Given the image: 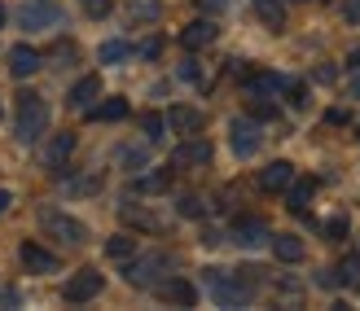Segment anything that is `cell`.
<instances>
[{
  "mask_svg": "<svg viewBox=\"0 0 360 311\" xmlns=\"http://www.w3.org/2000/svg\"><path fill=\"white\" fill-rule=\"evenodd\" d=\"M44 127H49V105L35 97V93H22V97H18V123H13V136L22 140V145H35Z\"/></svg>",
  "mask_w": 360,
  "mask_h": 311,
  "instance_id": "obj_1",
  "label": "cell"
},
{
  "mask_svg": "<svg viewBox=\"0 0 360 311\" xmlns=\"http://www.w3.org/2000/svg\"><path fill=\"white\" fill-rule=\"evenodd\" d=\"M40 224H44L53 237H58V241H66V246H79L84 237H88V228L79 224V219H70V215H62V211H44Z\"/></svg>",
  "mask_w": 360,
  "mask_h": 311,
  "instance_id": "obj_2",
  "label": "cell"
},
{
  "mask_svg": "<svg viewBox=\"0 0 360 311\" xmlns=\"http://www.w3.org/2000/svg\"><path fill=\"white\" fill-rule=\"evenodd\" d=\"M97 294H101V272H93V267L75 272V277L66 281V289H62L66 303H88V298H97Z\"/></svg>",
  "mask_w": 360,
  "mask_h": 311,
  "instance_id": "obj_3",
  "label": "cell"
},
{
  "mask_svg": "<svg viewBox=\"0 0 360 311\" xmlns=\"http://www.w3.org/2000/svg\"><path fill=\"white\" fill-rule=\"evenodd\" d=\"M211 289H215V303H224V307L250 303V281H242V277H211Z\"/></svg>",
  "mask_w": 360,
  "mask_h": 311,
  "instance_id": "obj_4",
  "label": "cell"
},
{
  "mask_svg": "<svg viewBox=\"0 0 360 311\" xmlns=\"http://www.w3.org/2000/svg\"><path fill=\"white\" fill-rule=\"evenodd\" d=\"M229 140H233V150H238L242 158H250V154L259 150L264 132H259V123H255V119H233V127H229Z\"/></svg>",
  "mask_w": 360,
  "mask_h": 311,
  "instance_id": "obj_5",
  "label": "cell"
},
{
  "mask_svg": "<svg viewBox=\"0 0 360 311\" xmlns=\"http://www.w3.org/2000/svg\"><path fill=\"white\" fill-rule=\"evenodd\" d=\"M167 263H172L167 254H146V259H136V263L128 267V281H132V285H154L158 272H163Z\"/></svg>",
  "mask_w": 360,
  "mask_h": 311,
  "instance_id": "obj_6",
  "label": "cell"
},
{
  "mask_svg": "<svg viewBox=\"0 0 360 311\" xmlns=\"http://www.w3.org/2000/svg\"><path fill=\"white\" fill-rule=\"evenodd\" d=\"M268 237H273V232H268L264 219H238V228H233V241L246 246V250H259Z\"/></svg>",
  "mask_w": 360,
  "mask_h": 311,
  "instance_id": "obj_7",
  "label": "cell"
},
{
  "mask_svg": "<svg viewBox=\"0 0 360 311\" xmlns=\"http://www.w3.org/2000/svg\"><path fill=\"white\" fill-rule=\"evenodd\" d=\"M290 180H295L290 162H268V167L259 171V189L264 193H281V189H290Z\"/></svg>",
  "mask_w": 360,
  "mask_h": 311,
  "instance_id": "obj_8",
  "label": "cell"
},
{
  "mask_svg": "<svg viewBox=\"0 0 360 311\" xmlns=\"http://www.w3.org/2000/svg\"><path fill=\"white\" fill-rule=\"evenodd\" d=\"M215 35H220V27L207 22V18H198V22H189L180 31V44L185 48H207V44H215Z\"/></svg>",
  "mask_w": 360,
  "mask_h": 311,
  "instance_id": "obj_9",
  "label": "cell"
},
{
  "mask_svg": "<svg viewBox=\"0 0 360 311\" xmlns=\"http://www.w3.org/2000/svg\"><path fill=\"white\" fill-rule=\"evenodd\" d=\"M9 70H13V79H27V75H35V70H40V53H35V48H27V44L9 48Z\"/></svg>",
  "mask_w": 360,
  "mask_h": 311,
  "instance_id": "obj_10",
  "label": "cell"
},
{
  "mask_svg": "<svg viewBox=\"0 0 360 311\" xmlns=\"http://www.w3.org/2000/svg\"><path fill=\"white\" fill-rule=\"evenodd\" d=\"M172 162H176V167H198V162H211V140H185L172 154Z\"/></svg>",
  "mask_w": 360,
  "mask_h": 311,
  "instance_id": "obj_11",
  "label": "cell"
},
{
  "mask_svg": "<svg viewBox=\"0 0 360 311\" xmlns=\"http://www.w3.org/2000/svg\"><path fill=\"white\" fill-rule=\"evenodd\" d=\"M167 127H176V132H198V127H202V110H193V105H172V110H167Z\"/></svg>",
  "mask_w": 360,
  "mask_h": 311,
  "instance_id": "obj_12",
  "label": "cell"
},
{
  "mask_svg": "<svg viewBox=\"0 0 360 311\" xmlns=\"http://www.w3.org/2000/svg\"><path fill=\"white\" fill-rule=\"evenodd\" d=\"M18 254H22V267H27V272H58V259H53L49 250H40L35 241H27Z\"/></svg>",
  "mask_w": 360,
  "mask_h": 311,
  "instance_id": "obj_13",
  "label": "cell"
},
{
  "mask_svg": "<svg viewBox=\"0 0 360 311\" xmlns=\"http://www.w3.org/2000/svg\"><path fill=\"white\" fill-rule=\"evenodd\" d=\"M70 154H75V132H58V136H53V145H49V154H44V162L58 171Z\"/></svg>",
  "mask_w": 360,
  "mask_h": 311,
  "instance_id": "obj_14",
  "label": "cell"
},
{
  "mask_svg": "<svg viewBox=\"0 0 360 311\" xmlns=\"http://www.w3.org/2000/svg\"><path fill=\"white\" fill-rule=\"evenodd\" d=\"M18 22H22L27 31H49L53 22H58V9H44V5H31L18 13Z\"/></svg>",
  "mask_w": 360,
  "mask_h": 311,
  "instance_id": "obj_15",
  "label": "cell"
},
{
  "mask_svg": "<svg viewBox=\"0 0 360 311\" xmlns=\"http://www.w3.org/2000/svg\"><path fill=\"white\" fill-rule=\"evenodd\" d=\"M97 97H101V79L97 75H88V79H79L75 88H70V105H75V110H88Z\"/></svg>",
  "mask_w": 360,
  "mask_h": 311,
  "instance_id": "obj_16",
  "label": "cell"
},
{
  "mask_svg": "<svg viewBox=\"0 0 360 311\" xmlns=\"http://www.w3.org/2000/svg\"><path fill=\"white\" fill-rule=\"evenodd\" d=\"M158 294H163L167 303H180V307H193V285H189V281H180V277L163 281V285H158Z\"/></svg>",
  "mask_w": 360,
  "mask_h": 311,
  "instance_id": "obj_17",
  "label": "cell"
},
{
  "mask_svg": "<svg viewBox=\"0 0 360 311\" xmlns=\"http://www.w3.org/2000/svg\"><path fill=\"white\" fill-rule=\"evenodd\" d=\"M273 250H277L281 263H299L303 259V241H299V237H290V232H277L273 237Z\"/></svg>",
  "mask_w": 360,
  "mask_h": 311,
  "instance_id": "obj_18",
  "label": "cell"
},
{
  "mask_svg": "<svg viewBox=\"0 0 360 311\" xmlns=\"http://www.w3.org/2000/svg\"><path fill=\"white\" fill-rule=\"evenodd\" d=\"M281 75H255V79H246V93L250 97H277L281 93Z\"/></svg>",
  "mask_w": 360,
  "mask_h": 311,
  "instance_id": "obj_19",
  "label": "cell"
},
{
  "mask_svg": "<svg viewBox=\"0 0 360 311\" xmlns=\"http://www.w3.org/2000/svg\"><path fill=\"white\" fill-rule=\"evenodd\" d=\"M250 5L259 9V18H264V22L273 27V31H281V27H285V9H281V0H250Z\"/></svg>",
  "mask_w": 360,
  "mask_h": 311,
  "instance_id": "obj_20",
  "label": "cell"
},
{
  "mask_svg": "<svg viewBox=\"0 0 360 311\" xmlns=\"http://www.w3.org/2000/svg\"><path fill=\"white\" fill-rule=\"evenodd\" d=\"M93 119H101V123H119V119H128V101H123V97L101 101V105L93 110Z\"/></svg>",
  "mask_w": 360,
  "mask_h": 311,
  "instance_id": "obj_21",
  "label": "cell"
},
{
  "mask_svg": "<svg viewBox=\"0 0 360 311\" xmlns=\"http://www.w3.org/2000/svg\"><path fill=\"white\" fill-rule=\"evenodd\" d=\"M312 193H316V180H290V211H308V202H312Z\"/></svg>",
  "mask_w": 360,
  "mask_h": 311,
  "instance_id": "obj_22",
  "label": "cell"
},
{
  "mask_svg": "<svg viewBox=\"0 0 360 311\" xmlns=\"http://www.w3.org/2000/svg\"><path fill=\"white\" fill-rule=\"evenodd\" d=\"M119 215L128 219V224H136V228H158V219H154L146 206H136V202H123V206H119Z\"/></svg>",
  "mask_w": 360,
  "mask_h": 311,
  "instance_id": "obj_23",
  "label": "cell"
},
{
  "mask_svg": "<svg viewBox=\"0 0 360 311\" xmlns=\"http://www.w3.org/2000/svg\"><path fill=\"white\" fill-rule=\"evenodd\" d=\"M338 285H352V289H360V254H347L343 263H338V277H334Z\"/></svg>",
  "mask_w": 360,
  "mask_h": 311,
  "instance_id": "obj_24",
  "label": "cell"
},
{
  "mask_svg": "<svg viewBox=\"0 0 360 311\" xmlns=\"http://www.w3.org/2000/svg\"><path fill=\"white\" fill-rule=\"evenodd\" d=\"M105 254H110V259H132L136 241H132V237H110V241H105Z\"/></svg>",
  "mask_w": 360,
  "mask_h": 311,
  "instance_id": "obj_25",
  "label": "cell"
},
{
  "mask_svg": "<svg viewBox=\"0 0 360 311\" xmlns=\"http://www.w3.org/2000/svg\"><path fill=\"white\" fill-rule=\"evenodd\" d=\"M128 53H132V48L123 44V40H105V44H101V62H110V66H115V62L128 58Z\"/></svg>",
  "mask_w": 360,
  "mask_h": 311,
  "instance_id": "obj_26",
  "label": "cell"
},
{
  "mask_svg": "<svg viewBox=\"0 0 360 311\" xmlns=\"http://www.w3.org/2000/svg\"><path fill=\"white\" fill-rule=\"evenodd\" d=\"M128 9H132V18H146V22H154L163 5H158V0H128Z\"/></svg>",
  "mask_w": 360,
  "mask_h": 311,
  "instance_id": "obj_27",
  "label": "cell"
},
{
  "mask_svg": "<svg viewBox=\"0 0 360 311\" xmlns=\"http://www.w3.org/2000/svg\"><path fill=\"white\" fill-rule=\"evenodd\" d=\"M207 206H202V197H198V193H185V197H180V215H189V219H198V215H202Z\"/></svg>",
  "mask_w": 360,
  "mask_h": 311,
  "instance_id": "obj_28",
  "label": "cell"
},
{
  "mask_svg": "<svg viewBox=\"0 0 360 311\" xmlns=\"http://www.w3.org/2000/svg\"><path fill=\"white\" fill-rule=\"evenodd\" d=\"M141 127H146L150 140H158V136H163V127H167V119L163 114H146V119H141Z\"/></svg>",
  "mask_w": 360,
  "mask_h": 311,
  "instance_id": "obj_29",
  "label": "cell"
},
{
  "mask_svg": "<svg viewBox=\"0 0 360 311\" xmlns=\"http://www.w3.org/2000/svg\"><path fill=\"white\" fill-rule=\"evenodd\" d=\"M326 237H330V241H343V237H347V219H343V215H334L330 224H326Z\"/></svg>",
  "mask_w": 360,
  "mask_h": 311,
  "instance_id": "obj_30",
  "label": "cell"
},
{
  "mask_svg": "<svg viewBox=\"0 0 360 311\" xmlns=\"http://www.w3.org/2000/svg\"><path fill=\"white\" fill-rule=\"evenodd\" d=\"M123 162H132V171L146 167V150H123Z\"/></svg>",
  "mask_w": 360,
  "mask_h": 311,
  "instance_id": "obj_31",
  "label": "cell"
},
{
  "mask_svg": "<svg viewBox=\"0 0 360 311\" xmlns=\"http://www.w3.org/2000/svg\"><path fill=\"white\" fill-rule=\"evenodd\" d=\"M343 18L347 22H360V0H343Z\"/></svg>",
  "mask_w": 360,
  "mask_h": 311,
  "instance_id": "obj_32",
  "label": "cell"
},
{
  "mask_svg": "<svg viewBox=\"0 0 360 311\" xmlns=\"http://www.w3.org/2000/svg\"><path fill=\"white\" fill-rule=\"evenodd\" d=\"M198 5H202V13H224L229 0H198Z\"/></svg>",
  "mask_w": 360,
  "mask_h": 311,
  "instance_id": "obj_33",
  "label": "cell"
},
{
  "mask_svg": "<svg viewBox=\"0 0 360 311\" xmlns=\"http://www.w3.org/2000/svg\"><path fill=\"white\" fill-rule=\"evenodd\" d=\"M158 53H163V40H146V44H141V58H158Z\"/></svg>",
  "mask_w": 360,
  "mask_h": 311,
  "instance_id": "obj_34",
  "label": "cell"
},
{
  "mask_svg": "<svg viewBox=\"0 0 360 311\" xmlns=\"http://www.w3.org/2000/svg\"><path fill=\"white\" fill-rule=\"evenodd\" d=\"M316 79H321V84H330V79H338V70H334V66H321V70H316Z\"/></svg>",
  "mask_w": 360,
  "mask_h": 311,
  "instance_id": "obj_35",
  "label": "cell"
},
{
  "mask_svg": "<svg viewBox=\"0 0 360 311\" xmlns=\"http://www.w3.org/2000/svg\"><path fill=\"white\" fill-rule=\"evenodd\" d=\"M105 9H110V5H105V0H88V13H97V18H101Z\"/></svg>",
  "mask_w": 360,
  "mask_h": 311,
  "instance_id": "obj_36",
  "label": "cell"
},
{
  "mask_svg": "<svg viewBox=\"0 0 360 311\" xmlns=\"http://www.w3.org/2000/svg\"><path fill=\"white\" fill-rule=\"evenodd\" d=\"M5 303H18V294H13V289H0V307H5Z\"/></svg>",
  "mask_w": 360,
  "mask_h": 311,
  "instance_id": "obj_37",
  "label": "cell"
},
{
  "mask_svg": "<svg viewBox=\"0 0 360 311\" xmlns=\"http://www.w3.org/2000/svg\"><path fill=\"white\" fill-rule=\"evenodd\" d=\"M9 202H13V197H9L5 189H0V215H5V211H9Z\"/></svg>",
  "mask_w": 360,
  "mask_h": 311,
  "instance_id": "obj_38",
  "label": "cell"
},
{
  "mask_svg": "<svg viewBox=\"0 0 360 311\" xmlns=\"http://www.w3.org/2000/svg\"><path fill=\"white\" fill-rule=\"evenodd\" d=\"M0 27H5V5H0Z\"/></svg>",
  "mask_w": 360,
  "mask_h": 311,
  "instance_id": "obj_39",
  "label": "cell"
},
{
  "mask_svg": "<svg viewBox=\"0 0 360 311\" xmlns=\"http://www.w3.org/2000/svg\"><path fill=\"white\" fill-rule=\"evenodd\" d=\"M356 97H360V79H356Z\"/></svg>",
  "mask_w": 360,
  "mask_h": 311,
  "instance_id": "obj_40",
  "label": "cell"
}]
</instances>
